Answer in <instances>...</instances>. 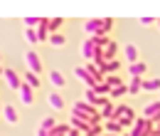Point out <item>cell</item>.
I'll use <instances>...</instances> for the list:
<instances>
[{
  "label": "cell",
  "instance_id": "6da1fadb",
  "mask_svg": "<svg viewBox=\"0 0 160 136\" xmlns=\"http://www.w3.org/2000/svg\"><path fill=\"white\" fill-rule=\"evenodd\" d=\"M155 131V124L145 117H136L133 126H131V136H150Z\"/></svg>",
  "mask_w": 160,
  "mask_h": 136
},
{
  "label": "cell",
  "instance_id": "7a4b0ae2",
  "mask_svg": "<svg viewBox=\"0 0 160 136\" xmlns=\"http://www.w3.org/2000/svg\"><path fill=\"white\" fill-rule=\"evenodd\" d=\"M116 121H118L123 129H126V126H133V121H136V112H133L128 104H118V106H116Z\"/></svg>",
  "mask_w": 160,
  "mask_h": 136
},
{
  "label": "cell",
  "instance_id": "3957f363",
  "mask_svg": "<svg viewBox=\"0 0 160 136\" xmlns=\"http://www.w3.org/2000/svg\"><path fill=\"white\" fill-rule=\"evenodd\" d=\"M25 62H27V69H30V72H35V74L42 72V59H40V55H37L35 50L25 52Z\"/></svg>",
  "mask_w": 160,
  "mask_h": 136
},
{
  "label": "cell",
  "instance_id": "277c9868",
  "mask_svg": "<svg viewBox=\"0 0 160 136\" xmlns=\"http://www.w3.org/2000/svg\"><path fill=\"white\" fill-rule=\"evenodd\" d=\"M69 126H72V129H77L79 134H89V131H91V124H89V119L79 117V114H72V119H69Z\"/></svg>",
  "mask_w": 160,
  "mask_h": 136
},
{
  "label": "cell",
  "instance_id": "5b68a950",
  "mask_svg": "<svg viewBox=\"0 0 160 136\" xmlns=\"http://www.w3.org/2000/svg\"><path fill=\"white\" fill-rule=\"evenodd\" d=\"M143 117L150 119L155 126L160 124V101H150V104H145V109H143Z\"/></svg>",
  "mask_w": 160,
  "mask_h": 136
},
{
  "label": "cell",
  "instance_id": "8992f818",
  "mask_svg": "<svg viewBox=\"0 0 160 136\" xmlns=\"http://www.w3.org/2000/svg\"><path fill=\"white\" fill-rule=\"evenodd\" d=\"M72 114H79V117H84V119H91L94 114H99V112H96V106H91V104H86V101H77L74 109H72Z\"/></svg>",
  "mask_w": 160,
  "mask_h": 136
},
{
  "label": "cell",
  "instance_id": "52a82bcc",
  "mask_svg": "<svg viewBox=\"0 0 160 136\" xmlns=\"http://www.w3.org/2000/svg\"><path fill=\"white\" fill-rule=\"evenodd\" d=\"M5 82H8V87L12 89V92H20V87H22V79H20V74L15 72V69H5Z\"/></svg>",
  "mask_w": 160,
  "mask_h": 136
},
{
  "label": "cell",
  "instance_id": "ba28073f",
  "mask_svg": "<svg viewBox=\"0 0 160 136\" xmlns=\"http://www.w3.org/2000/svg\"><path fill=\"white\" fill-rule=\"evenodd\" d=\"M101 50L99 47H96V45H94V40L89 37L86 40V42H84V45H81V55H84V57L89 59V62H94V59H96V55H99Z\"/></svg>",
  "mask_w": 160,
  "mask_h": 136
},
{
  "label": "cell",
  "instance_id": "9c48e42d",
  "mask_svg": "<svg viewBox=\"0 0 160 136\" xmlns=\"http://www.w3.org/2000/svg\"><path fill=\"white\" fill-rule=\"evenodd\" d=\"M84 30H86V35H91V37H96V35H103V30H101V18L86 20V25H84Z\"/></svg>",
  "mask_w": 160,
  "mask_h": 136
},
{
  "label": "cell",
  "instance_id": "30bf717a",
  "mask_svg": "<svg viewBox=\"0 0 160 136\" xmlns=\"http://www.w3.org/2000/svg\"><path fill=\"white\" fill-rule=\"evenodd\" d=\"M20 101L22 104H32L35 101V89L30 84H25V82H22V87H20Z\"/></svg>",
  "mask_w": 160,
  "mask_h": 136
},
{
  "label": "cell",
  "instance_id": "8fae6325",
  "mask_svg": "<svg viewBox=\"0 0 160 136\" xmlns=\"http://www.w3.org/2000/svg\"><path fill=\"white\" fill-rule=\"evenodd\" d=\"M74 74H77V77H79L81 82L86 84V89H91V87L96 84V79H94L91 74H89V72H86V67H77V72H74Z\"/></svg>",
  "mask_w": 160,
  "mask_h": 136
},
{
  "label": "cell",
  "instance_id": "7c38bea8",
  "mask_svg": "<svg viewBox=\"0 0 160 136\" xmlns=\"http://www.w3.org/2000/svg\"><path fill=\"white\" fill-rule=\"evenodd\" d=\"M123 55H126V59H128V64L140 62L138 59V47H136V45H126V47H123Z\"/></svg>",
  "mask_w": 160,
  "mask_h": 136
},
{
  "label": "cell",
  "instance_id": "4fadbf2b",
  "mask_svg": "<svg viewBox=\"0 0 160 136\" xmlns=\"http://www.w3.org/2000/svg\"><path fill=\"white\" fill-rule=\"evenodd\" d=\"M49 82H52V87H57V89H62V87L67 84V79H64V74H62L59 69H52V72H49Z\"/></svg>",
  "mask_w": 160,
  "mask_h": 136
},
{
  "label": "cell",
  "instance_id": "5bb4252c",
  "mask_svg": "<svg viewBox=\"0 0 160 136\" xmlns=\"http://www.w3.org/2000/svg\"><path fill=\"white\" fill-rule=\"evenodd\" d=\"M116 52H118V45L111 40V45H108L106 50H101V57H103V62H111V59H116Z\"/></svg>",
  "mask_w": 160,
  "mask_h": 136
},
{
  "label": "cell",
  "instance_id": "9a60e30c",
  "mask_svg": "<svg viewBox=\"0 0 160 136\" xmlns=\"http://www.w3.org/2000/svg\"><path fill=\"white\" fill-rule=\"evenodd\" d=\"M101 117L106 119V121H108V119H116V106H113V104H111L108 99H106V101L101 104Z\"/></svg>",
  "mask_w": 160,
  "mask_h": 136
},
{
  "label": "cell",
  "instance_id": "2e32d148",
  "mask_svg": "<svg viewBox=\"0 0 160 136\" xmlns=\"http://www.w3.org/2000/svg\"><path fill=\"white\" fill-rule=\"evenodd\" d=\"M2 117L8 124H18V109L12 106V104H8V106H2Z\"/></svg>",
  "mask_w": 160,
  "mask_h": 136
},
{
  "label": "cell",
  "instance_id": "e0dca14e",
  "mask_svg": "<svg viewBox=\"0 0 160 136\" xmlns=\"http://www.w3.org/2000/svg\"><path fill=\"white\" fill-rule=\"evenodd\" d=\"M145 72H148L145 62H136V64H128V74H131V77H143Z\"/></svg>",
  "mask_w": 160,
  "mask_h": 136
},
{
  "label": "cell",
  "instance_id": "ac0fdd59",
  "mask_svg": "<svg viewBox=\"0 0 160 136\" xmlns=\"http://www.w3.org/2000/svg\"><path fill=\"white\" fill-rule=\"evenodd\" d=\"M103 131H106V134H116V136H118L121 131H123V126H121L116 119H108V121L103 124Z\"/></svg>",
  "mask_w": 160,
  "mask_h": 136
},
{
  "label": "cell",
  "instance_id": "d6986e66",
  "mask_svg": "<svg viewBox=\"0 0 160 136\" xmlns=\"http://www.w3.org/2000/svg\"><path fill=\"white\" fill-rule=\"evenodd\" d=\"M62 25H64V18H49V20H47V30H49V35H57Z\"/></svg>",
  "mask_w": 160,
  "mask_h": 136
},
{
  "label": "cell",
  "instance_id": "ffe728a7",
  "mask_svg": "<svg viewBox=\"0 0 160 136\" xmlns=\"http://www.w3.org/2000/svg\"><path fill=\"white\" fill-rule=\"evenodd\" d=\"M140 92H143V77H131L128 94H140Z\"/></svg>",
  "mask_w": 160,
  "mask_h": 136
},
{
  "label": "cell",
  "instance_id": "44dd1931",
  "mask_svg": "<svg viewBox=\"0 0 160 136\" xmlns=\"http://www.w3.org/2000/svg\"><path fill=\"white\" fill-rule=\"evenodd\" d=\"M49 106L57 109V112H62V109H64V97L57 94V92H52V94H49Z\"/></svg>",
  "mask_w": 160,
  "mask_h": 136
},
{
  "label": "cell",
  "instance_id": "7402d4cb",
  "mask_svg": "<svg viewBox=\"0 0 160 136\" xmlns=\"http://www.w3.org/2000/svg\"><path fill=\"white\" fill-rule=\"evenodd\" d=\"M118 69H121V62H118V59H111V62H106V64L101 67V72H103L106 77L113 74V72H118Z\"/></svg>",
  "mask_w": 160,
  "mask_h": 136
},
{
  "label": "cell",
  "instance_id": "603a6c76",
  "mask_svg": "<svg viewBox=\"0 0 160 136\" xmlns=\"http://www.w3.org/2000/svg\"><path fill=\"white\" fill-rule=\"evenodd\" d=\"M22 82H25V84H30V87H32L35 92L40 89V77H37L35 72H27V74H25V79H22Z\"/></svg>",
  "mask_w": 160,
  "mask_h": 136
},
{
  "label": "cell",
  "instance_id": "cb8c5ba5",
  "mask_svg": "<svg viewBox=\"0 0 160 136\" xmlns=\"http://www.w3.org/2000/svg\"><path fill=\"white\" fill-rule=\"evenodd\" d=\"M99 99L101 97H96V92H94V89H86V99H84L86 104H91V106H96V109H99Z\"/></svg>",
  "mask_w": 160,
  "mask_h": 136
},
{
  "label": "cell",
  "instance_id": "d4e9b609",
  "mask_svg": "<svg viewBox=\"0 0 160 136\" xmlns=\"http://www.w3.org/2000/svg\"><path fill=\"white\" fill-rule=\"evenodd\" d=\"M49 45H54V47H64V45H67V37L59 35V32H57V35H49Z\"/></svg>",
  "mask_w": 160,
  "mask_h": 136
},
{
  "label": "cell",
  "instance_id": "484cf974",
  "mask_svg": "<svg viewBox=\"0 0 160 136\" xmlns=\"http://www.w3.org/2000/svg\"><path fill=\"white\" fill-rule=\"evenodd\" d=\"M91 89L96 92V97H103V94H111V89H108V84H106V82H101V84H94Z\"/></svg>",
  "mask_w": 160,
  "mask_h": 136
},
{
  "label": "cell",
  "instance_id": "4316f807",
  "mask_svg": "<svg viewBox=\"0 0 160 136\" xmlns=\"http://www.w3.org/2000/svg\"><path fill=\"white\" fill-rule=\"evenodd\" d=\"M54 126H57L54 117H47V119H42V124H40V129H42V131H52Z\"/></svg>",
  "mask_w": 160,
  "mask_h": 136
},
{
  "label": "cell",
  "instance_id": "83f0119b",
  "mask_svg": "<svg viewBox=\"0 0 160 136\" xmlns=\"http://www.w3.org/2000/svg\"><path fill=\"white\" fill-rule=\"evenodd\" d=\"M126 94H128V84H118V87H113V89H111V97H126Z\"/></svg>",
  "mask_w": 160,
  "mask_h": 136
},
{
  "label": "cell",
  "instance_id": "f1b7e54d",
  "mask_svg": "<svg viewBox=\"0 0 160 136\" xmlns=\"http://www.w3.org/2000/svg\"><path fill=\"white\" fill-rule=\"evenodd\" d=\"M101 30H103V35H108L113 30V18H101Z\"/></svg>",
  "mask_w": 160,
  "mask_h": 136
},
{
  "label": "cell",
  "instance_id": "f546056e",
  "mask_svg": "<svg viewBox=\"0 0 160 136\" xmlns=\"http://www.w3.org/2000/svg\"><path fill=\"white\" fill-rule=\"evenodd\" d=\"M106 84H108V89H113V87H118L123 82H121V77H116V74H108V77H106Z\"/></svg>",
  "mask_w": 160,
  "mask_h": 136
},
{
  "label": "cell",
  "instance_id": "4dcf8cb0",
  "mask_svg": "<svg viewBox=\"0 0 160 136\" xmlns=\"http://www.w3.org/2000/svg\"><path fill=\"white\" fill-rule=\"evenodd\" d=\"M25 37H27V42H30V45H35V42H37V30L27 27V30H25Z\"/></svg>",
  "mask_w": 160,
  "mask_h": 136
},
{
  "label": "cell",
  "instance_id": "1f68e13d",
  "mask_svg": "<svg viewBox=\"0 0 160 136\" xmlns=\"http://www.w3.org/2000/svg\"><path fill=\"white\" fill-rule=\"evenodd\" d=\"M44 40H49V30H47V25L37 30V42H44Z\"/></svg>",
  "mask_w": 160,
  "mask_h": 136
},
{
  "label": "cell",
  "instance_id": "d6a6232c",
  "mask_svg": "<svg viewBox=\"0 0 160 136\" xmlns=\"http://www.w3.org/2000/svg\"><path fill=\"white\" fill-rule=\"evenodd\" d=\"M37 136H64V134H59L57 129H52V131H42V129H37Z\"/></svg>",
  "mask_w": 160,
  "mask_h": 136
},
{
  "label": "cell",
  "instance_id": "836d02e7",
  "mask_svg": "<svg viewBox=\"0 0 160 136\" xmlns=\"http://www.w3.org/2000/svg\"><path fill=\"white\" fill-rule=\"evenodd\" d=\"M158 18H140V25H155Z\"/></svg>",
  "mask_w": 160,
  "mask_h": 136
},
{
  "label": "cell",
  "instance_id": "e575fe53",
  "mask_svg": "<svg viewBox=\"0 0 160 136\" xmlns=\"http://www.w3.org/2000/svg\"><path fill=\"white\" fill-rule=\"evenodd\" d=\"M67 136H86V134H79L77 129H72V131H69V134H67Z\"/></svg>",
  "mask_w": 160,
  "mask_h": 136
},
{
  "label": "cell",
  "instance_id": "d590c367",
  "mask_svg": "<svg viewBox=\"0 0 160 136\" xmlns=\"http://www.w3.org/2000/svg\"><path fill=\"white\" fill-rule=\"evenodd\" d=\"M155 134H158V136H160V124H158V126H155Z\"/></svg>",
  "mask_w": 160,
  "mask_h": 136
},
{
  "label": "cell",
  "instance_id": "8d00e7d4",
  "mask_svg": "<svg viewBox=\"0 0 160 136\" xmlns=\"http://www.w3.org/2000/svg\"><path fill=\"white\" fill-rule=\"evenodd\" d=\"M2 74H5V69H2V67H0V77H2Z\"/></svg>",
  "mask_w": 160,
  "mask_h": 136
},
{
  "label": "cell",
  "instance_id": "74e56055",
  "mask_svg": "<svg viewBox=\"0 0 160 136\" xmlns=\"http://www.w3.org/2000/svg\"><path fill=\"white\" fill-rule=\"evenodd\" d=\"M155 25H158V27H160V18H158V20H155Z\"/></svg>",
  "mask_w": 160,
  "mask_h": 136
},
{
  "label": "cell",
  "instance_id": "f35d334b",
  "mask_svg": "<svg viewBox=\"0 0 160 136\" xmlns=\"http://www.w3.org/2000/svg\"><path fill=\"white\" fill-rule=\"evenodd\" d=\"M150 136H158V134H155V131H153V134H150Z\"/></svg>",
  "mask_w": 160,
  "mask_h": 136
},
{
  "label": "cell",
  "instance_id": "ab89813d",
  "mask_svg": "<svg viewBox=\"0 0 160 136\" xmlns=\"http://www.w3.org/2000/svg\"><path fill=\"white\" fill-rule=\"evenodd\" d=\"M158 101H160V92H158Z\"/></svg>",
  "mask_w": 160,
  "mask_h": 136
},
{
  "label": "cell",
  "instance_id": "60d3db41",
  "mask_svg": "<svg viewBox=\"0 0 160 136\" xmlns=\"http://www.w3.org/2000/svg\"><path fill=\"white\" fill-rule=\"evenodd\" d=\"M0 114H2V106H0Z\"/></svg>",
  "mask_w": 160,
  "mask_h": 136
},
{
  "label": "cell",
  "instance_id": "b9f144b4",
  "mask_svg": "<svg viewBox=\"0 0 160 136\" xmlns=\"http://www.w3.org/2000/svg\"><path fill=\"white\" fill-rule=\"evenodd\" d=\"M123 136H131V134H123Z\"/></svg>",
  "mask_w": 160,
  "mask_h": 136
},
{
  "label": "cell",
  "instance_id": "7bdbcfd3",
  "mask_svg": "<svg viewBox=\"0 0 160 136\" xmlns=\"http://www.w3.org/2000/svg\"><path fill=\"white\" fill-rule=\"evenodd\" d=\"M0 57H2V55H0Z\"/></svg>",
  "mask_w": 160,
  "mask_h": 136
},
{
  "label": "cell",
  "instance_id": "ee69618b",
  "mask_svg": "<svg viewBox=\"0 0 160 136\" xmlns=\"http://www.w3.org/2000/svg\"><path fill=\"white\" fill-rule=\"evenodd\" d=\"M0 136H2V134H0Z\"/></svg>",
  "mask_w": 160,
  "mask_h": 136
}]
</instances>
